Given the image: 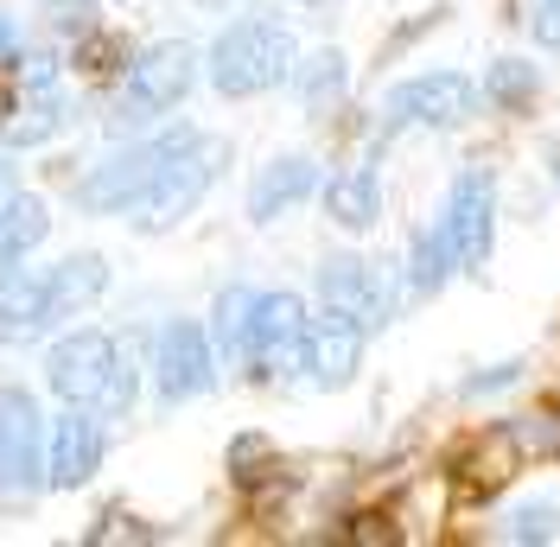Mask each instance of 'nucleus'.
Instances as JSON below:
<instances>
[{
    "label": "nucleus",
    "mask_w": 560,
    "mask_h": 547,
    "mask_svg": "<svg viewBox=\"0 0 560 547\" xmlns=\"http://www.w3.org/2000/svg\"><path fill=\"white\" fill-rule=\"evenodd\" d=\"M306 300L300 293H255V287H230L217 293V344L230 363L280 376L300 370V344H306Z\"/></svg>",
    "instance_id": "nucleus-1"
},
{
    "label": "nucleus",
    "mask_w": 560,
    "mask_h": 547,
    "mask_svg": "<svg viewBox=\"0 0 560 547\" xmlns=\"http://www.w3.org/2000/svg\"><path fill=\"white\" fill-rule=\"evenodd\" d=\"M45 382L65 408H90L103 420H128L135 414V357L128 344L108 331H70L51 344L45 357Z\"/></svg>",
    "instance_id": "nucleus-2"
},
{
    "label": "nucleus",
    "mask_w": 560,
    "mask_h": 547,
    "mask_svg": "<svg viewBox=\"0 0 560 547\" xmlns=\"http://www.w3.org/2000/svg\"><path fill=\"white\" fill-rule=\"evenodd\" d=\"M293 70H300V45L268 13H248L236 26H223L205 58V77L217 96H268L280 83H293Z\"/></svg>",
    "instance_id": "nucleus-3"
},
{
    "label": "nucleus",
    "mask_w": 560,
    "mask_h": 547,
    "mask_svg": "<svg viewBox=\"0 0 560 547\" xmlns=\"http://www.w3.org/2000/svg\"><path fill=\"white\" fill-rule=\"evenodd\" d=\"M230 160V147L217 135H198V128H185V140L173 147V160L160 166V178L140 191V205L128 210V223H135L140 236H166L178 230L191 210L205 205V191L217 185V172Z\"/></svg>",
    "instance_id": "nucleus-4"
},
{
    "label": "nucleus",
    "mask_w": 560,
    "mask_h": 547,
    "mask_svg": "<svg viewBox=\"0 0 560 547\" xmlns=\"http://www.w3.org/2000/svg\"><path fill=\"white\" fill-rule=\"evenodd\" d=\"M191 83H198V51L185 45V38H160V45H147L135 65L121 70V90H115V121H160V115H173L185 96H191Z\"/></svg>",
    "instance_id": "nucleus-5"
},
{
    "label": "nucleus",
    "mask_w": 560,
    "mask_h": 547,
    "mask_svg": "<svg viewBox=\"0 0 560 547\" xmlns=\"http://www.w3.org/2000/svg\"><path fill=\"white\" fill-rule=\"evenodd\" d=\"M178 140H185V128H173V135H153V140H140V147H121V153H108L90 178H77V205H83V210H103V217H128V210L140 205V191L160 178V166L173 160Z\"/></svg>",
    "instance_id": "nucleus-6"
},
{
    "label": "nucleus",
    "mask_w": 560,
    "mask_h": 547,
    "mask_svg": "<svg viewBox=\"0 0 560 547\" xmlns=\"http://www.w3.org/2000/svg\"><path fill=\"white\" fill-rule=\"evenodd\" d=\"M478 115V83L458 77V70H427V77H408L395 83L383 103V128H465Z\"/></svg>",
    "instance_id": "nucleus-7"
},
{
    "label": "nucleus",
    "mask_w": 560,
    "mask_h": 547,
    "mask_svg": "<svg viewBox=\"0 0 560 547\" xmlns=\"http://www.w3.org/2000/svg\"><path fill=\"white\" fill-rule=\"evenodd\" d=\"M51 484V445H45V414L33 388H0V490L26 497Z\"/></svg>",
    "instance_id": "nucleus-8"
},
{
    "label": "nucleus",
    "mask_w": 560,
    "mask_h": 547,
    "mask_svg": "<svg viewBox=\"0 0 560 547\" xmlns=\"http://www.w3.org/2000/svg\"><path fill=\"white\" fill-rule=\"evenodd\" d=\"M440 236L453 248L458 268H485L490 261V236H497V185H490L485 166H465L440 205Z\"/></svg>",
    "instance_id": "nucleus-9"
},
{
    "label": "nucleus",
    "mask_w": 560,
    "mask_h": 547,
    "mask_svg": "<svg viewBox=\"0 0 560 547\" xmlns=\"http://www.w3.org/2000/svg\"><path fill=\"white\" fill-rule=\"evenodd\" d=\"M153 382H160V401L166 408L198 401L210 382H217V350H210V331L198 318L160 325V338H153Z\"/></svg>",
    "instance_id": "nucleus-10"
},
{
    "label": "nucleus",
    "mask_w": 560,
    "mask_h": 547,
    "mask_svg": "<svg viewBox=\"0 0 560 547\" xmlns=\"http://www.w3.org/2000/svg\"><path fill=\"white\" fill-rule=\"evenodd\" d=\"M363 338H370V325H357L350 312L325 306L306 325V344H300V370L313 388H345L357 376V363H363Z\"/></svg>",
    "instance_id": "nucleus-11"
},
{
    "label": "nucleus",
    "mask_w": 560,
    "mask_h": 547,
    "mask_svg": "<svg viewBox=\"0 0 560 547\" xmlns=\"http://www.w3.org/2000/svg\"><path fill=\"white\" fill-rule=\"evenodd\" d=\"M318 293H325V306L350 312V318L370 325V331H383L388 312H395V293H388L383 268L363 261V255H331V261L318 268Z\"/></svg>",
    "instance_id": "nucleus-12"
},
{
    "label": "nucleus",
    "mask_w": 560,
    "mask_h": 547,
    "mask_svg": "<svg viewBox=\"0 0 560 547\" xmlns=\"http://www.w3.org/2000/svg\"><path fill=\"white\" fill-rule=\"evenodd\" d=\"M58 325V293H51V268H0V338L7 344H33Z\"/></svg>",
    "instance_id": "nucleus-13"
},
{
    "label": "nucleus",
    "mask_w": 560,
    "mask_h": 547,
    "mask_svg": "<svg viewBox=\"0 0 560 547\" xmlns=\"http://www.w3.org/2000/svg\"><path fill=\"white\" fill-rule=\"evenodd\" d=\"M103 465V414L70 408L51 420V490H77Z\"/></svg>",
    "instance_id": "nucleus-14"
},
{
    "label": "nucleus",
    "mask_w": 560,
    "mask_h": 547,
    "mask_svg": "<svg viewBox=\"0 0 560 547\" xmlns=\"http://www.w3.org/2000/svg\"><path fill=\"white\" fill-rule=\"evenodd\" d=\"M313 191H318L313 153H280V160H268V166L255 172V185H248V217H255V223H280L287 210H300Z\"/></svg>",
    "instance_id": "nucleus-15"
},
{
    "label": "nucleus",
    "mask_w": 560,
    "mask_h": 547,
    "mask_svg": "<svg viewBox=\"0 0 560 547\" xmlns=\"http://www.w3.org/2000/svg\"><path fill=\"white\" fill-rule=\"evenodd\" d=\"M65 121H70V103H65V90H58V70H51V58H33V70H26V103L7 121V140L13 147H38V140L58 135Z\"/></svg>",
    "instance_id": "nucleus-16"
},
{
    "label": "nucleus",
    "mask_w": 560,
    "mask_h": 547,
    "mask_svg": "<svg viewBox=\"0 0 560 547\" xmlns=\"http://www.w3.org/2000/svg\"><path fill=\"white\" fill-rule=\"evenodd\" d=\"M325 210H331L338 230H357V236L383 217V178H376V160H370V153L350 160V166L325 185Z\"/></svg>",
    "instance_id": "nucleus-17"
},
{
    "label": "nucleus",
    "mask_w": 560,
    "mask_h": 547,
    "mask_svg": "<svg viewBox=\"0 0 560 547\" xmlns=\"http://www.w3.org/2000/svg\"><path fill=\"white\" fill-rule=\"evenodd\" d=\"M51 236V210L45 198H13V210L0 217V268H13V261H33V248Z\"/></svg>",
    "instance_id": "nucleus-18"
},
{
    "label": "nucleus",
    "mask_w": 560,
    "mask_h": 547,
    "mask_svg": "<svg viewBox=\"0 0 560 547\" xmlns=\"http://www.w3.org/2000/svg\"><path fill=\"white\" fill-rule=\"evenodd\" d=\"M108 287V261L103 255H70V261H58L51 268V293H58V318H70V312H83L96 293Z\"/></svg>",
    "instance_id": "nucleus-19"
},
{
    "label": "nucleus",
    "mask_w": 560,
    "mask_h": 547,
    "mask_svg": "<svg viewBox=\"0 0 560 547\" xmlns=\"http://www.w3.org/2000/svg\"><path fill=\"white\" fill-rule=\"evenodd\" d=\"M293 96L313 108V115H325V108L345 96V51H318V58H306V65L293 70Z\"/></svg>",
    "instance_id": "nucleus-20"
},
{
    "label": "nucleus",
    "mask_w": 560,
    "mask_h": 547,
    "mask_svg": "<svg viewBox=\"0 0 560 547\" xmlns=\"http://www.w3.org/2000/svg\"><path fill=\"white\" fill-rule=\"evenodd\" d=\"M446 268H458L453 248H446V236H440V223L433 230H420L415 236V255H408V287L415 293H433L440 280H446Z\"/></svg>",
    "instance_id": "nucleus-21"
},
{
    "label": "nucleus",
    "mask_w": 560,
    "mask_h": 547,
    "mask_svg": "<svg viewBox=\"0 0 560 547\" xmlns=\"http://www.w3.org/2000/svg\"><path fill=\"white\" fill-rule=\"evenodd\" d=\"M535 83H541V77H535V65H523V58H497V65H490V103H503V108H523L528 96H535Z\"/></svg>",
    "instance_id": "nucleus-22"
},
{
    "label": "nucleus",
    "mask_w": 560,
    "mask_h": 547,
    "mask_svg": "<svg viewBox=\"0 0 560 547\" xmlns=\"http://www.w3.org/2000/svg\"><path fill=\"white\" fill-rule=\"evenodd\" d=\"M528 33H535V45H541V51H560V0H535Z\"/></svg>",
    "instance_id": "nucleus-23"
},
{
    "label": "nucleus",
    "mask_w": 560,
    "mask_h": 547,
    "mask_svg": "<svg viewBox=\"0 0 560 547\" xmlns=\"http://www.w3.org/2000/svg\"><path fill=\"white\" fill-rule=\"evenodd\" d=\"M548 515H555V510H535V503H528V510H516V515H510V542H535V535H555V522H548Z\"/></svg>",
    "instance_id": "nucleus-24"
},
{
    "label": "nucleus",
    "mask_w": 560,
    "mask_h": 547,
    "mask_svg": "<svg viewBox=\"0 0 560 547\" xmlns=\"http://www.w3.org/2000/svg\"><path fill=\"white\" fill-rule=\"evenodd\" d=\"M0 65H20V26L0 13Z\"/></svg>",
    "instance_id": "nucleus-25"
},
{
    "label": "nucleus",
    "mask_w": 560,
    "mask_h": 547,
    "mask_svg": "<svg viewBox=\"0 0 560 547\" xmlns=\"http://www.w3.org/2000/svg\"><path fill=\"white\" fill-rule=\"evenodd\" d=\"M13 198H20V172H13L7 160H0V217L13 210Z\"/></svg>",
    "instance_id": "nucleus-26"
},
{
    "label": "nucleus",
    "mask_w": 560,
    "mask_h": 547,
    "mask_svg": "<svg viewBox=\"0 0 560 547\" xmlns=\"http://www.w3.org/2000/svg\"><path fill=\"white\" fill-rule=\"evenodd\" d=\"M300 7H338V0H300Z\"/></svg>",
    "instance_id": "nucleus-27"
},
{
    "label": "nucleus",
    "mask_w": 560,
    "mask_h": 547,
    "mask_svg": "<svg viewBox=\"0 0 560 547\" xmlns=\"http://www.w3.org/2000/svg\"><path fill=\"white\" fill-rule=\"evenodd\" d=\"M555 178H560V166H555Z\"/></svg>",
    "instance_id": "nucleus-28"
}]
</instances>
